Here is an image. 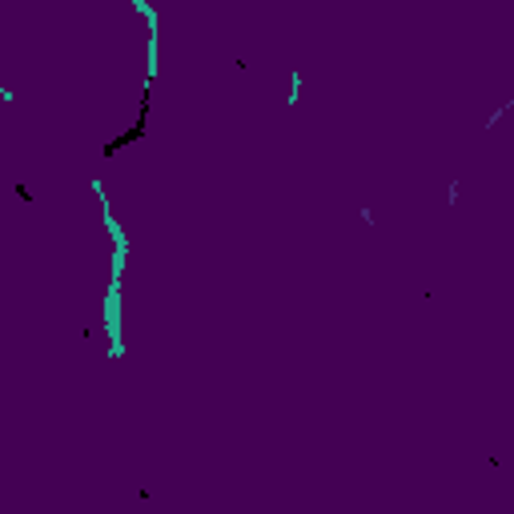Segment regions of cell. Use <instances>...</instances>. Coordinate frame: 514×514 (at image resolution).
I'll use <instances>...</instances> for the list:
<instances>
[{
    "label": "cell",
    "mask_w": 514,
    "mask_h": 514,
    "mask_svg": "<svg viewBox=\"0 0 514 514\" xmlns=\"http://www.w3.org/2000/svg\"><path fill=\"white\" fill-rule=\"evenodd\" d=\"M0 101H12V93H8V89H0Z\"/></svg>",
    "instance_id": "3957f363"
},
{
    "label": "cell",
    "mask_w": 514,
    "mask_h": 514,
    "mask_svg": "<svg viewBox=\"0 0 514 514\" xmlns=\"http://www.w3.org/2000/svg\"><path fill=\"white\" fill-rule=\"evenodd\" d=\"M297 89H301V76H297V72H293V76H289V105H293V101H297Z\"/></svg>",
    "instance_id": "6da1fadb"
},
{
    "label": "cell",
    "mask_w": 514,
    "mask_h": 514,
    "mask_svg": "<svg viewBox=\"0 0 514 514\" xmlns=\"http://www.w3.org/2000/svg\"><path fill=\"white\" fill-rule=\"evenodd\" d=\"M133 8H137V12H141V16H153V8H149V4H145V0H133Z\"/></svg>",
    "instance_id": "7a4b0ae2"
}]
</instances>
